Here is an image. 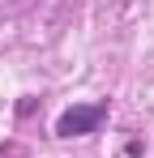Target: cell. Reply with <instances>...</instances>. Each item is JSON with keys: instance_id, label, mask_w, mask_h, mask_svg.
Instances as JSON below:
<instances>
[{"instance_id": "1", "label": "cell", "mask_w": 154, "mask_h": 158, "mask_svg": "<svg viewBox=\"0 0 154 158\" xmlns=\"http://www.w3.org/2000/svg\"><path fill=\"white\" fill-rule=\"evenodd\" d=\"M103 115H107L103 103H77L56 120V137H86V132H94L103 124Z\"/></svg>"}]
</instances>
